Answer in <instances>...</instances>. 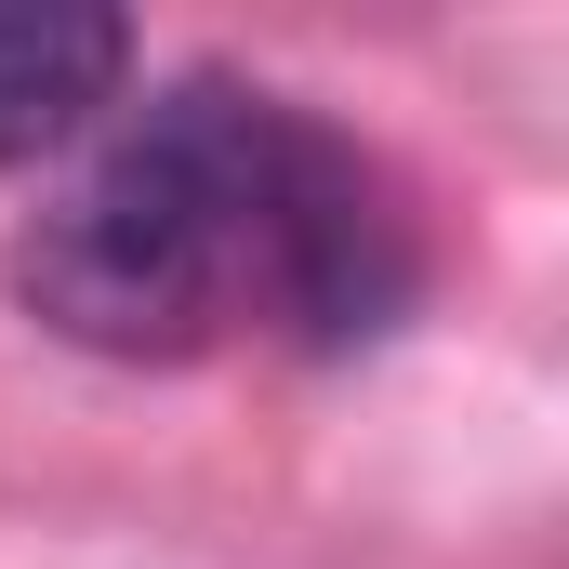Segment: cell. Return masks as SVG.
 Instances as JSON below:
<instances>
[{
  "label": "cell",
  "mask_w": 569,
  "mask_h": 569,
  "mask_svg": "<svg viewBox=\"0 0 569 569\" xmlns=\"http://www.w3.org/2000/svg\"><path fill=\"white\" fill-rule=\"evenodd\" d=\"M27 305L93 358H199L239 318L318 358L411 318L425 239L371 146L239 80H172L27 226Z\"/></svg>",
  "instance_id": "1"
},
{
  "label": "cell",
  "mask_w": 569,
  "mask_h": 569,
  "mask_svg": "<svg viewBox=\"0 0 569 569\" xmlns=\"http://www.w3.org/2000/svg\"><path fill=\"white\" fill-rule=\"evenodd\" d=\"M133 27L107 0H0V159H53L120 93Z\"/></svg>",
  "instance_id": "2"
}]
</instances>
